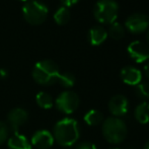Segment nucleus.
<instances>
[{
  "mask_svg": "<svg viewBox=\"0 0 149 149\" xmlns=\"http://www.w3.org/2000/svg\"><path fill=\"white\" fill-rule=\"evenodd\" d=\"M54 139L63 147H71L80 137L78 122L72 118H64L56 123L53 129Z\"/></svg>",
  "mask_w": 149,
  "mask_h": 149,
  "instance_id": "1",
  "label": "nucleus"
},
{
  "mask_svg": "<svg viewBox=\"0 0 149 149\" xmlns=\"http://www.w3.org/2000/svg\"><path fill=\"white\" fill-rule=\"evenodd\" d=\"M102 133L104 138L113 145L124 142L128 134V127L125 121L117 117H109L102 124Z\"/></svg>",
  "mask_w": 149,
  "mask_h": 149,
  "instance_id": "2",
  "label": "nucleus"
},
{
  "mask_svg": "<svg viewBox=\"0 0 149 149\" xmlns=\"http://www.w3.org/2000/svg\"><path fill=\"white\" fill-rule=\"evenodd\" d=\"M59 66L52 60H42L36 63L33 69V78L41 85H51L57 82L60 76Z\"/></svg>",
  "mask_w": 149,
  "mask_h": 149,
  "instance_id": "3",
  "label": "nucleus"
},
{
  "mask_svg": "<svg viewBox=\"0 0 149 149\" xmlns=\"http://www.w3.org/2000/svg\"><path fill=\"white\" fill-rule=\"evenodd\" d=\"M48 7L39 0H28L22 6V14L29 24L38 26L43 24L48 16Z\"/></svg>",
  "mask_w": 149,
  "mask_h": 149,
  "instance_id": "4",
  "label": "nucleus"
},
{
  "mask_svg": "<svg viewBox=\"0 0 149 149\" xmlns=\"http://www.w3.org/2000/svg\"><path fill=\"white\" fill-rule=\"evenodd\" d=\"M119 5L115 0H98L93 7V15L98 22L112 24L118 17Z\"/></svg>",
  "mask_w": 149,
  "mask_h": 149,
  "instance_id": "5",
  "label": "nucleus"
},
{
  "mask_svg": "<svg viewBox=\"0 0 149 149\" xmlns=\"http://www.w3.org/2000/svg\"><path fill=\"white\" fill-rule=\"evenodd\" d=\"M79 96L76 92L66 90L58 95L55 100V104L57 110L65 115H71L78 109L79 107Z\"/></svg>",
  "mask_w": 149,
  "mask_h": 149,
  "instance_id": "6",
  "label": "nucleus"
},
{
  "mask_svg": "<svg viewBox=\"0 0 149 149\" xmlns=\"http://www.w3.org/2000/svg\"><path fill=\"white\" fill-rule=\"evenodd\" d=\"M129 100L127 96L123 95V94H115L109 100L108 109L112 117L122 118V117L126 116L129 112Z\"/></svg>",
  "mask_w": 149,
  "mask_h": 149,
  "instance_id": "7",
  "label": "nucleus"
},
{
  "mask_svg": "<svg viewBox=\"0 0 149 149\" xmlns=\"http://www.w3.org/2000/svg\"><path fill=\"white\" fill-rule=\"evenodd\" d=\"M127 51L131 59L136 63L149 61V46L141 41H134L129 44Z\"/></svg>",
  "mask_w": 149,
  "mask_h": 149,
  "instance_id": "8",
  "label": "nucleus"
},
{
  "mask_svg": "<svg viewBox=\"0 0 149 149\" xmlns=\"http://www.w3.org/2000/svg\"><path fill=\"white\" fill-rule=\"evenodd\" d=\"M126 28L132 33H141L149 28V17L143 13H133L126 19Z\"/></svg>",
  "mask_w": 149,
  "mask_h": 149,
  "instance_id": "9",
  "label": "nucleus"
},
{
  "mask_svg": "<svg viewBox=\"0 0 149 149\" xmlns=\"http://www.w3.org/2000/svg\"><path fill=\"white\" fill-rule=\"evenodd\" d=\"M121 79L125 84L137 86L142 81V72L134 66H125L120 72Z\"/></svg>",
  "mask_w": 149,
  "mask_h": 149,
  "instance_id": "10",
  "label": "nucleus"
},
{
  "mask_svg": "<svg viewBox=\"0 0 149 149\" xmlns=\"http://www.w3.org/2000/svg\"><path fill=\"white\" fill-rule=\"evenodd\" d=\"M54 136L48 130H39L31 137V144L39 149H48L54 144Z\"/></svg>",
  "mask_w": 149,
  "mask_h": 149,
  "instance_id": "11",
  "label": "nucleus"
},
{
  "mask_svg": "<svg viewBox=\"0 0 149 149\" xmlns=\"http://www.w3.org/2000/svg\"><path fill=\"white\" fill-rule=\"evenodd\" d=\"M29 114L26 110L22 108H15L9 112L7 116V121L9 126L14 132H17V130L22 127L26 122L28 121Z\"/></svg>",
  "mask_w": 149,
  "mask_h": 149,
  "instance_id": "12",
  "label": "nucleus"
},
{
  "mask_svg": "<svg viewBox=\"0 0 149 149\" xmlns=\"http://www.w3.org/2000/svg\"><path fill=\"white\" fill-rule=\"evenodd\" d=\"M8 149H31V144L26 136L14 132L7 139Z\"/></svg>",
  "mask_w": 149,
  "mask_h": 149,
  "instance_id": "13",
  "label": "nucleus"
},
{
  "mask_svg": "<svg viewBox=\"0 0 149 149\" xmlns=\"http://www.w3.org/2000/svg\"><path fill=\"white\" fill-rule=\"evenodd\" d=\"M108 38V31L100 26H94L88 31V41L92 46H100Z\"/></svg>",
  "mask_w": 149,
  "mask_h": 149,
  "instance_id": "14",
  "label": "nucleus"
},
{
  "mask_svg": "<svg viewBox=\"0 0 149 149\" xmlns=\"http://www.w3.org/2000/svg\"><path fill=\"white\" fill-rule=\"evenodd\" d=\"M134 118L141 125L149 123V102H141L134 110Z\"/></svg>",
  "mask_w": 149,
  "mask_h": 149,
  "instance_id": "15",
  "label": "nucleus"
},
{
  "mask_svg": "<svg viewBox=\"0 0 149 149\" xmlns=\"http://www.w3.org/2000/svg\"><path fill=\"white\" fill-rule=\"evenodd\" d=\"M83 120L88 126L93 127V126H98L100 124H102V122L104 120V116L100 111L92 109V110H89L85 113Z\"/></svg>",
  "mask_w": 149,
  "mask_h": 149,
  "instance_id": "16",
  "label": "nucleus"
},
{
  "mask_svg": "<svg viewBox=\"0 0 149 149\" xmlns=\"http://www.w3.org/2000/svg\"><path fill=\"white\" fill-rule=\"evenodd\" d=\"M36 102L37 104L42 109H45V110H49L53 107V98L50 95L48 92L45 91H40L39 93L36 95Z\"/></svg>",
  "mask_w": 149,
  "mask_h": 149,
  "instance_id": "17",
  "label": "nucleus"
},
{
  "mask_svg": "<svg viewBox=\"0 0 149 149\" xmlns=\"http://www.w3.org/2000/svg\"><path fill=\"white\" fill-rule=\"evenodd\" d=\"M54 19L58 24H66L70 19V11L66 6H61L54 13Z\"/></svg>",
  "mask_w": 149,
  "mask_h": 149,
  "instance_id": "18",
  "label": "nucleus"
},
{
  "mask_svg": "<svg viewBox=\"0 0 149 149\" xmlns=\"http://www.w3.org/2000/svg\"><path fill=\"white\" fill-rule=\"evenodd\" d=\"M109 33L112 37V39L118 41V40H121L124 37V35H125V29H124V26L120 22H115L110 26Z\"/></svg>",
  "mask_w": 149,
  "mask_h": 149,
  "instance_id": "19",
  "label": "nucleus"
},
{
  "mask_svg": "<svg viewBox=\"0 0 149 149\" xmlns=\"http://www.w3.org/2000/svg\"><path fill=\"white\" fill-rule=\"evenodd\" d=\"M135 93L143 102L149 100V82H141L136 86Z\"/></svg>",
  "mask_w": 149,
  "mask_h": 149,
  "instance_id": "20",
  "label": "nucleus"
},
{
  "mask_svg": "<svg viewBox=\"0 0 149 149\" xmlns=\"http://www.w3.org/2000/svg\"><path fill=\"white\" fill-rule=\"evenodd\" d=\"M58 81L61 86L65 87V88H71L75 84V76L70 72H65L60 74Z\"/></svg>",
  "mask_w": 149,
  "mask_h": 149,
  "instance_id": "21",
  "label": "nucleus"
},
{
  "mask_svg": "<svg viewBox=\"0 0 149 149\" xmlns=\"http://www.w3.org/2000/svg\"><path fill=\"white\" fill-rule=\"evenodd\" d=\"M8 134H9V127L6 123L0 121V145L3 144L8 139Z\"/></svg>",
  "mask_w": 149,
  "mask_h": 149,
  "instance_id": "22",
  "label": "nucleus"
},
{
  "mask_svg": "<svg viewBox=\"0 0 149 149\" xmlns=\"http://www.w3.org/2000/svg\"><path fill=\"white\" fill-rule=\"evenodd\" d=\"M75 149H97L96 145L90 141H83L79 143Z\"/></svg>",
  "mask_w": 149,
  "mask_h": 149,
  "instance_id": "23",
  "label": "nucleus"
},
{
  "mask_svg": "<svg viewBox=\"0 0 149 149\" xmlns=\"http://www.w3.org/2000/svg\"><path fill=\"white\" fill-rule=\"evenodd\" d=\"M60 1L62 2L63 6H66V7H68V6L74 5V4L77 3L79 0H60Z\"/></svg>",
  "mask_w": 149,
  "mask_h": 149,
  "instance_id": "24",
  "label": "nucleus"
},
{
  "mask_svg": "<svg viewBox=\"0 0 149 149\" xmlns=\"http://www.w3.org/2000/svg\"><path fill=\"white\" fill-rule=\"evenodd\" d=\"M144 74H145L146 77L149 79V61L145 64V66H144Z\"/></svg>",
  "mask_w": 149,
  "mask_h": 149,
  "instance_id": "25",
  "label": "nucleus"
},
{
  "mask_svg": "<svg viewBox=\"0 0 149 149\" xmlns=\"http://www.w3.org/2000/svg\"><path fill=\"white\" fill-rule=\"evenodd\" d=\"M7 75H8L7 70H5V69H0V76H1L2 78H6Z\"/></svg>",
  "mask_w": 149,
  "mask_h": 149,
  "instance_id": "26",
  "label": "nucleus"
},
{
  "mask_svg": "<svg viewBox=\"0 0 149 149\" xmlns=\"http://www.w3.org/2000/svg\"><path fill=\"white\" fill-rule=\"evenodd\" d=\"M143 149H149V140H147V142L145 143V145H144Z\"/></svg>",
  "mask_w": 149,
  "mask_h": 149,
  "instance_id": "27",
  "label": "nucleus"
},
{
  "mask_svg": "<svg viewBox=\"0 0 149 149\" xmlns=\"http://www.w3.org/2000/svg\"><path fill=\"white\" fill-rule=\"evenodd\" d=\"M146 40H147V43H148V46H149V30L147 31V35H146Z\"/></svg>",
  "mask_w": 149,
  "mask_h": 149,
  "instance_id": "28",
  "label": "nucleus"
},
{
  "mask_svg": "<svg viewBox=\"0 0 149 149\" xmlns=\"http://www.w3.org/2000/svg\"><path fill=\"white\" fill-rule=\"evenodd\" d=\"M108 149H121V148H118V147H111V148H108Z\"/></svg>",
  "mask_w": 149,
  "mask_h": 149,
  "instance_id": "29",
  "label": "nucleus"
},
{
  "mask_svg": "<svg viewBox=\"0 0 149 149\" xmlns=\"http://www.w3.org/2000/svg\"><path fill=\"white\" fill-rule=\"evenodd\" d=\"M128 149H136V148H135V147H129Z\"/></svg>",
  "mask_w": 149,
  "mask_h": 149,
  "instance_id": "30",
  "label": "nucleus"
},
{
  "mask_svg": "<svg viewBox=\"0 0 149 149\" xmlns=\"http://www.w3.org/2000/svg\"><path fill=\"white\" fill-rule=\"evenodd\" d=\"M20 1H24V2H26V1H28V0H20Z\"/></svg>",
  "mask_w": 149,
  "mask_h": 149,
  "instance_id": "31",
  "label": "nucleus"
},
{
  "mask_svg": "<svg viewBox=\"0 0 149 149\" xmlns=\"http://www.w3.org/2000/svg\"><path fill=\"white\" fill-rule=\"evenodd\" d=\"M149 102V100H148V102Z\"/></svg>",
  "mask_w": 149,
  "mask_h": 149,
  "instance_id": "32",
  "label": "nucleus"
}]
</instances>
